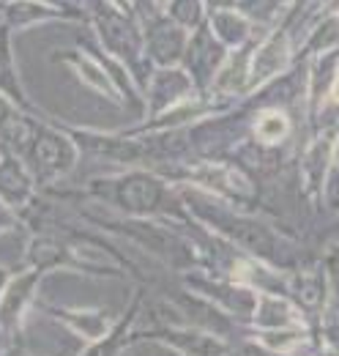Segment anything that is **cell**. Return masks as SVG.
<instances>
[{
    "mask_svg": "<svg viewBox=\"0 0 339 356\" xmlns=\"http://www.w3.org/2000/svg\"><path fill=\"white\" fill-rule=\"evenodd\" d=\"M285 132H288V121H285L282 115H263L260 124H257V134H260L265 143L279 140Z\"/></svg>",
    "mask_w": 339,
    "mask_h": 356,
    "instance_id": "6da1fadb",
    "label": "cell"
}]
</instances>
